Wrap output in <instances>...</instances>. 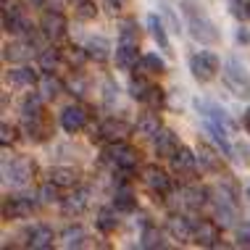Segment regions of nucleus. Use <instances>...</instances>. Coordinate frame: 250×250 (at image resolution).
<instances>
[{
  "label": "nucleus",
  "mask_w": 250,
  "mask_h": 250,
  "mask_svg": "<svg viewBox=\"0 0 250 250\" xmlns=\"http://www.w3.org/2000/svg\"><path fill=\"white\" fill-rule=\"evenodd\" d=\"M48 182H53V185L58 187H74L77 185V174L71 171V168H50L48 171Z\"/></svg>",
  "instance_id": "nucleus-24"
},
{
  "label": "nucleus",
  "mask_w": 250,
  "mask_h": 250,
  "mask_svg": "<svg viewBox=\"0 0 250 250\" xmlns=\"http://www.w3.org/2000/svg\"><path fill=\"white\" fill-rule=\"evenodd\" d=\"M116 208H100V213H98V229L100 232H113L116 229Z\"/></svg>",
  "instance_id": "nucleus-30"
},
{
  "label": "nucleus",
  "mask_w": 250,
  "mask_h": 250,
  "mask_svg": "<svg viewBox=\"0 0 250 250\" xmlns=\"http://www.w3.org/2000/svg\"><path fill=\"white\" fill-rule=\"evenodd\" d=\"M0 132H3V145H8V143H13V126H8V124H3L0 126Z\"/></svg>",
  "instance_id": "nucleus-42"
},
{
  "label": "nucleus",
  "mask_w": 250,
  "mask_h": 250,
  "mask_svg": "<svg viewBox=\"0 0 250 250\" xmlns=\"http://www.w3.org/2000/svg\"><path fill=\"white\" fill-rule=\"evenodd\" d=\"M61 87H63V84H61L56 77H50V74L42 79V82H40V90H42V98H45V100H48V98H56L58 92H61Z\"/></svg>",
  "instance_id": "nucleus-36"
},
{
  "label": "nucleus",
  "mask_w": 250,
  "mask_h": 250,
  "mask_svg": "<svg viewBox=\"0 0 250 250\" xmlns=\"http://www.w3.org/2000/svg\"><path fill=\"white\" fill-rule=\"evenodd\" d=\"M147 84L145 79H140V77H134L132 82H129V92H132V98H137V100H143L145 98V92H147Z\"/></svg>",
  "instance_id": "nucleus-39"
},
{
  "label": "nucleus",
  "mask_w": 250,
  "mask_h": 250,
  "mask_svg": "<svg viewBox=\"0 0 250 250\" xmlns=\"http://www.w3.org/2000/svg\"><path fill=\"white\" fill-rule=\"evenodd\" d=\"M192 242H198L203 248H216L219 245V224H213V221H198Z\"/></svg>",
  "instance_id": "nucleus-14"
},
{
  "label": "nucleus",
  "mask_w": 250,
  "mask_h": 250,
  "mask_svg": "<svg viewBox=\"0 0 250 250\" xmlns=\"http://www.w3.org/2000/svg\"><path fill=\"white\" fill-rule=\"evenodd\" d=\"M87 198H90V190L87 187H77V190H71V195H66L61 200V208H63L66 216H79L87 208Z\"/></svg>",
  "instance_id": "nucleus-13"
},
{
  "label": "nucleus",
  "mask_w": 250,
  "mask_h": 250,
  "mask_svg": "<svg viewBox=\"0 0 250 250\" xmlns=\"http://www.w3.org/2000/svg\"><path fill=\"white\" fill-rule=\"evenodd\" d=\"M182 13H185V21L190 35L203 45H216L219 42V29H216L213 19L208 16V11L203 8L195 0H182Z\"/></svg>",
  "instance_id": "nucleus-1"
},
{
  "label": "nucleus",
  "mask_w": 250,
  "mask_h": 250,
  "mask_svg": "<svg viewBox=\"0 0 250 250\" xmlns=\"http://www.w3.org/2000/svg\"><path fill=\"white\" fill-rule=\"evenodd\" d=\"M32 168H35V166H32V161H29V158H16L8 168H5V177H8L13 185H21V182L29 179Z\"/></svg>",
  "instance_id": "nucleus-20"
},
{
  "label": "nucleus",
  "mask_w": 250,
  "mask_h": 250,
  "mask_svg": "<svg viewBox=\"0 0 250 250\" xmlns=\"http://www.w3.org/2000/svg\"><path fill=\"white\" fill-rule=\"evenodd\" d=\"M40 200H42V203H56L58 200V185L48 182V185L40 187Z\"/></svg>",
  "instance_id": "nucleus-38"
},
{
  "label": "nucleus",
  "mask_w": 250,
  "mask_h": 250,
  "mask_svg": "<svg viewBox=\"0 0 250 250\" xmlns=\"http://www.w3.org/2000/svg\"><path fill=\"white\" fill-rule=\"evenodd\" d=\"M143 69L145 71H155V74H164L166 71V63H164V58H158L155 53H147V56H143Z\"/></svg>",
  "instance_id": "nucleus-35"
},
{
  "label": "nucleus",
  "mask_w": 250,
  "mask_h": 250,
  "mask_svg": "<svg viewBox=\"0 0 250 250\" xmlns=\"http://www.w3.org/2000/svg\"><path fill=\"white\" fill-rule=\"evenodd\" d=\"M198 164H200L198 155H195L190 147H179V150L171 155V168H174L177 174H192Z\"/></svg>",
  "instance_id": "nucleus-16"
},
{
  "label": "nucleus",
  "mask_w": 250,
  "mask_h": 250,
  "mask_svg": "<svg viewBox=\"0 0 250 250\" xmlns=\"http://www.w3.org/2000/svg\"><path fill=\"white\" fill-rule=\"evenodd\" d=\"M227 5L234 19H240V21L250 19V0H227Z\"/></svg>",
  "instance_id": "nucleus-33"
},
{
  "label": "nucleus",
  "mask_w": 250,
  "mask_h": 250,
  "mask_svg": "<svg viewBox=\"0 0 250 250\" xmlns=\"http://www.w3.org/2000/svg\"><path fill=\"white\" fill-rule=\"evenodd\" d=\"M3 26L5 29L11 32V35H24V37H32V29H35V26H32V21L29 19L24 16L21 11L16 8V5H5V16H3Z\"/></svg>",
  "instance_id": "nucleus-8"
},
{
  "label": "nucleus",
  "mask_w": 250,
  "mask_h": 250,
  "mask_svg": "<svg viewBox=\"0 0 250 250\" xmlns=\"http://www.w3.org/2000/svg\"><path fill=\"white\" fill-rule=\"evenodd\" d=\"M8 82L13 84V87H35L37 84V74L29 69V66H19V69H13V71H8Z\"/></svg>",
  "instance_id": "nucleus-22"
},
{
  "label": "nucleus",
  "mask_w": 250,
  "mask_h": 250,
  "mask_svg": "<svg viewBox=\"0 0 250 250\" xmlns=\"http://www.w3.org/2000/svg\"><path fill=\"white\" fill-rule=\"evenodd\" d=\"M53 240H56V234H53V229L45 227V224L32 227L29 234H26V245H29L32 250H45V248H50Z\"/></svg>",
  "instance_id": "nucleus-15"
},
{
  "label": "nucleus",
  "mask_w": 250,
  "mask_h": 250,
  "mask_svg": "<svg viewBox=\"0 0 250 250\" xmlns=\"http://www.w3.org/2000/svg\"><path fill=\"white\" fill-rule=\"evenodd\" d=\"M182 203H185L190 211H198V208H203L208 203V190L206 187H187V190H182Z\"/></svg>",
  "instance_id": "nucleus-21"
},
{
  "label": "nucleus",
  "mask_w": 250,
  "mask_h": 250,
  "mask_svg": "<svg viewBox=\"0 0 250 250\" xmlns=\"http://www.w3.org/2000/svg\"><path fill=\"white\" fill-rule=\"evenodd\" d=\"M79 16L82 19H92L95 16V3H90V0H79Z\"/></svg>",
  "instance_id": "nucleus-41"
},
{
  "label": "nucleus",
  "mask_w": 250,
  "mask_h": 250,
  "mask_svg": "<svg viewBox=\"0 0 250 250\" xmlns=\"http://www.w3.org/2000/svg\"><path fill=\"white\" fill-rule=\"evenodd\" d=\"M147 29H150V35L155 37V42L161 45L164 50H168V37H166V26H164V21H161L155 13H150L147 16Z\"/></svg>",
  "instance_id": "nucleus-26"
},
{
  "label": "nucleus",
  "mask_w": 250,
  "mask_h": 250,
  "mask_svg": "<svg viewBox=\"0 0 250 250\" xmlns=\"http://www.w3.org/2000/svg\"><path fill=\"white\" fill-rule=\"evenodd\" d=\"M66 16L61 11H45L42 19H40V29H42V35L50 40V42H56L66 35Z\"/></svg>",
  "instance_id": "nucleus-7"
},
{
  "label": "nucleus",
  "mask_w": 250,
  "mask_h": 250,
  "mask_svg": "<svg viewBox=\"0 0 250 250\" xmlns=\"http://www.w3.org/2000/svg\"><path fill=\"white\" fill-rule=\"evenodd\" d=\"M242 126H245V132L250 134V108H248L245 113H242Z\"/></svg>",
  "instance_id": "nucleus-44"
},
{
  "label": "nucleus",
  "mask_w": 250,
  "mask_h": 250,
  "mask_svg": "<svg viewBox=\"0 0 250 250\" xmlns=\"http://www.w3.org/2000/svg\"><path fill=\"white\" fill-rule=\"evenodd\" d=\"M224 84L229 87L232 95L250 100V71L234 56L227 58V63H224Z\"/></svg>",
  "instance_id": "nucleus-3"
},
{
  "label": "nucleus",
  "mask_w": 250,
  "mask_h": 250,
  "mask_svg": "<svg viewBox=\"0 0 250 250\" xmlns=\"http://www.w3.org/2000/svg\"><path fill=\"white\" fill-rule=\"evenodd\" d=\"M153 145H155V153L164 155V158H171V155L179 150V140H177V134L168 132V129H161L158 134H155V137H153Z\"/></svg>",
  "instance_id": "nucleus-17"
},
{
  "label": "nucleus",
  "mask_w": 250,
  "mask_h": 250,
  "mask_svg": "<svg viewBox=\"0 0 250 250\" xmlns=\"http://www.w3.org/2000/svg\"><path fill=\"white\" fill-rule=\"evenodd\" d=\"M87 56L98 58V61H105L108 58V42L100 37H92L90 42H87Z\"/></svg>",
  "instance_id": "nucleus-32"
},
{
  "label": "nucleus",
  "mask_w": 250,
  "mask_h": 250,
  "mask_svg": "<svg viewBox=\"0 0 250 250\" xmlns=\"http://www.w3.org/2000/svg\"><path fill=\"white\" fill-rule=\"evenodd\" d=\"M24 119V129L29 137H35V140H42L45 134H48V129H45V124H42V113H35V116H21Z\"/></svg>",
  "instance_id": "nucleus-27"
},
{
  "label": "nucleus",
  "mask_w": 250,
  "mask_h": 250,
  "mask_svg": "<svg viewBox=\"0 0 250 250\" xmlns=\"http://www.w3.org/2000/svg\"><path fill=\"white\" fill-rule=\"evenodd\" d=\"M100 134H103L108 143H121V140H126L132 134V124H126L121 119H105L100 124Z\"/></svg>",
  "instance_id": "nucleus-11"
},
{
  "label": "nucleus",
  "mask_w": 250,
  "mask_h": 250,
  "mask_svg": "<svg viewBox=\"0 0 250 250\" xmlns=\"http://www.w3.org/2000/svg\"><path fill=\"white\" fill-rule=\"evenodd\" d=\"M61 240H63V248H82L84 240H87V232H84L79 224H74V227H69V229H63Z\"/></svg>",
  "instance_id": "nucleus-25"
},
{
  "label": "nucleus",
  "mask_w": 250,
  "mask_h": 250,
  "mask_svg": "<svg viewBox=\"0 0 250 250\" xmlns=\"http://www.w3.org/2000/svg\"><path fill=\"white\" fill-rule=\"evenodd\" d=\"M190 71L198 82H211L219 74V58L213 53H192L190 56Z\"/></svg>",
  "instance_id": "nucleus-5"
},
{
  "label": "nucleus",
  "mask_w": 250,
  "mask_h": 250,
  "mask_svg": "<svg viewBox=\"0 0 250 250\" xmlns=\"http://www.w3.org/2000/svg\"><path fill=\"white\" fill-rule=\"evenodd\" d=\"M84 124H87V113H84L82 105H69V108H63V111H61V126H63L69 134L82 132Z\"/></svg>",
  "instance_id": "nucleus-9"
},
{
  "label": "nucleus",
  "mask_w": 250,
  "mask_h": 250,
  "mask_svg": "<svg viewBox=\"0 0 250 250\" xmlns=\"http://www.w3.org/2000/svg\"><path fill=\"white\" fill-rule=\"evenodd\" d=\"M166 229L179 242H192V237H195V221H190L187 216H171L166 221Z\"/></svg>",
  "instance_id": "nucleus-10"
},
{
  "label": "nucleus",
  "mask_w": 250,
  "mask_h": 250,
  "mask_svg": "<svg viewBox=\"0 0 250 250\" xmlns=\"http://www.w3.org/2000/svg\"><path fill=\"white\" fill-rule=\"evenodd\" d=\"M113 208H116V211H132L134 208V195L126 192V190H119L116 198H113Z\"/></svg>",
  "instance_id": "nucleus-37"
},
{
  "label": "nucleus",
  "mask_w": 250,
  "mask_h": 250,
  "mask_svg": "<svg viewBox=\"0 0 250 250\" xmlns=\"http://www.w3.org/2000/svg\"><path fill=\"white\" fill-rule=\"evenodd\" d=\"M137 132L140 134H145V137H155V134L161 132V119H158V113L153 111H147V113H143L140 116V121H137Z\"/></svg>",
  "instance_id": "nucleus-23"
},
{
  "label": "nucleus",
  "mask_w": 250,
  "mask_h": 250,
  "mask_svg": "<svg viewBox=\"0 0 250 250\" xmlns=\"http://www.w3.org/2000/svg\"><path fill=\"white\" fill-rule=\"evenodd\" d=\"M140 245H143L145 250H150V248H164L166 242H164V234H161V229L145 227L143 234H140Z\"/></svg>",
  "instance_id": "nucleus-29"
},
{
  "label": "nucleus",
  "mask_w": 250,
  "mask_h": 250,
  "mask_svg": "<svg viewBox=\"0 0 250 250\" xmlns=\"http://www.w3.org/2000/svg\"><path fill=\"white\" fill-rule=\"evenodd\" d=\"M245 195H248V200H250V187H248V190H245Z\"/></svg>",
  "instance_id": "nucleus-46"
},
{
  "label": "nucleus",
  "mask_w": 250,
  "mask_h": 250,
  "mask_svg": "<svg viewBox=\"0 0 250 250\" xmlns=\"http://www.w3.org/2000/svg\"><path fill=\"white\" fill-rule=\"evenodd\" d=\"M32 211H35V200H29V198H11L3 208L5 219H21V216L32 213Z\"/></svg>",
  "instance_id": "nucleus-19"
},
{
  "label": "nucleus",
  "mask_w": 250,
  "mask_h": 250,
  "mask_svg": "<svg viewBox=\"0 0 250 250\" xmlns=\"http://www.w3.org/2000/svg\"><path fill=\"white\" fill-rule=\"evenodd\" d=\"M216 219H219L221 227H232L234 219H237V198L227 190V187H219L216 190Z\"/></svg>",
  "instance_id": "nucleus-4"
},
{
  "label": "nucleus",
  "mask_w": 250,
  "mask_h": 250,
  "mask_svg": "<svg viewBox=\"0 0 250 250\" xmlns=\"http://www.w3.org/2000/svg\"><path fill=\"white\" fill-rule=\"evenodd\" d=\"M143 103H147L153 108V111H158V108H164V90L161 87H147V92H145V98H143Z\"/></svg>",
  "instance_id": "nucleus-34"
},
{
  "label": "nucleus",
  "mask_w": 250,
  "mask_h": 250,
  "mask_svg": "<svg viewBox=\"0 0 250 250\" xmlns=\"http://www.w3.org/2000/svg\"><path fill=\"white\" fill-rule=\"evenodd\" d=\"M111 98L116 100V84L111 87V82H105V103H111Z\"/></svg>",
  "instance_id": "nucleus-43"
},
{
  "label": "nucleus",
  "mask_w": 250,
  "mask_h": 250,
  "mask_svg": "<svg viewBox=\"0 0 250 250\" xmlns=\"http://www.w3.org/2000/svg\"><path fill=\"white\" fill-rule=\"evenodd\" d=\"M29 56H32V42H29V40H16V42H8L3 48V58L11 61V63L29 61Z\"/></svg>",
  "instance_id": "nucleus-18"
},
{
  "label": "nucleus",
  "mask_w": 250,
  "mask_h": 250,
  "mask_svg": "<svg viewBox=\"0 0 250 250\" xmlns=\"http://www.w3.org/2000/svg\"><path fill=\"white\" fill-rule=\"evenodd\" d=\"M103 155H105L108 164L116 166L119 171H129V168L137 166V153H134L124 140H121V143H111V147H108Z\"/></svg>",
  "instance_id": "nucleus-6"
},
{
  "label": "nucleus",
  "mask_w": 250,
  "mask_h": 250,
  "mask_svg": "<svg viewBox=\"0 0 250 250\" xmlns=\"http://www.w3.org/2000/svg\"><path fill=\"white\" fill-rule=\"evenodd\" d=\"M143 182L155 192H168L171 190V177L158 166H145L143 168Z\"/></svg>",
  "instance_id": "nucleus-12"
},
{
  "label": "nucleus",
  "mask_w": 250,
  "mask_h": 250,
  "mask_svg": "<svg viewBox=\"0 0 250 250\" xmlns=\"http://www.w3.org/2000/svg\"><path fill=\"white\" fill-rule=\"evenodd\" d=\"M198 161L208 168V171H219V168H221V158H219V153L211 150L208 145H198Z\"/></svg>",
  "instance_id": "nucleus-28"
},
{
  "label": "nucleus",
  "mask_w": 250,
  "mask_h": 250,
  "mask_svg": "<svg viewBox=\"0 0 250 250\" xmlns=\"http://www.w3.org/2000/svg\"><path fill=\"white\" fill-rule=\"evenodd\" d=\"M237 245L250 248V224H240L237 227Z\"/></svg>",
  "instance_id": "nucleus-40"
},
{
  "label": "nucleus",
  "mask_w": 250,
  "mask_h": 250,
  "mask_svg": "<svg viewBox=\"0 0 250 250\" xmlns=\"http://www.w3.org/2000/svg\"><path fill=\"white\" fill-rule=\"evenodd\" d=\"M29 3H35V5H42V3H45V0H29Z\"/></svg>",
  "instance_id": "nucleus-45"
},
{
  "label": "nucleus",
  "mask_w": 250,
  "mask_h": 250,
  "mask_svg": "<svg viewBox=\"0 0 250 250\" xmlns=\"http://www.w3.org/2000/svg\"><path fill=\"white\" fill-rule=\"evenodd\" d=\"M58 63H61V53L58 50H53V48H48V50H42L40 53V69L42 71H56L58 69Z\"/></svg>",
  "instance_id": "nucleus-31"
},
{
  "label": "nucleus",
  "mask_w": 250,
  "mask_h": 250,
  "mask_svg": "<svg viewBox=\"0 0 250 250\" xmlns=\"http://www.w3.org/2000/svg\"><path fill=\"white\" fill-rule=\"evenodd\" d=\"M137 58H140V50H137V24H134L132 19H124V21H121V29H119L116 63L124 71H132L134 63H137Z\"/></svg>",
  "instance_id": "nucleus-2"
}]
</instances>
